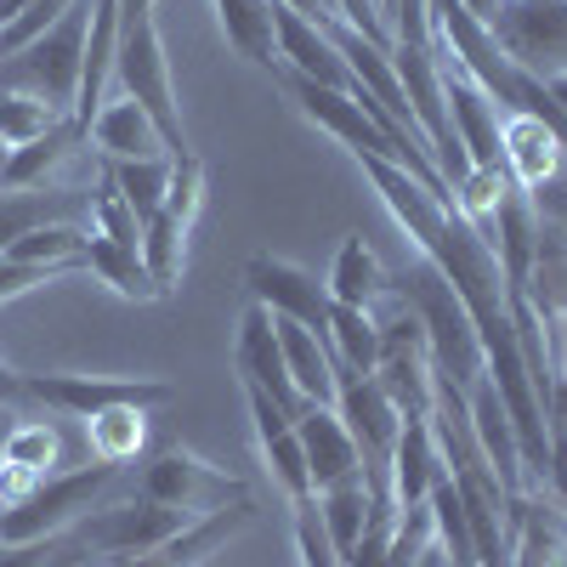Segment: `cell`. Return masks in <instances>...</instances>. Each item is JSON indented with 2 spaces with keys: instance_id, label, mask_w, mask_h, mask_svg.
I'll list each match as a JSON object with an SVG mask.
<instances>
[{
  "instance_id": "cell-1",
  "label": "cell",
  "mask_w": 567,
  "mask_h": 567,
  "mask_svg": "<svg viewBox=\"0 0 567 567\" xmlns=\"http://www.w3.org/2000/svg\"><path fill=\"white\" fill-rule=\"evenodd\" d=\"M392 290L414 307L420 329H425V347H432V374L437 381H454L460 392H471L488 374V358H483V341H477V323H471L465 301L454 296V284L425 261L414 256L398 278Z\"/></svg>"
},
{
  "instance_id": "cell-2",
  "label": "cell",
  "mask_w": 567,
  "mask_h": 567,
  "mask_svg": "<svg viewBox=\"0 0 567 567\" xmlns=\"http://www.w3.org/2000/svg\"><path fill=\"white\" fill-rule=\"evenodd\" d=\"M125 483V465L91 460L74 471H52L40 488H29L18 505L0 511V545H52L63 539L85 511H97Z\"/></svg>"
},
{
  "instance_id": "cell-3",
  "label": "cell",
  "mask_w": 567,
  "mask_h": 567,
  "mask_svg": "<svg viewBox=\"0 0 567 567\" xmlns=\"http://www.w3.org/2000/svg\"><path fill=\"white\" fill-rule=\"evenodd\" d=\"M114 85L120 97H131L142 114L154 120V131L165 136V154H187L182 136V109H176V85H171V58L154 12H120V45H114Z\"/></svg>"
},
{
  "instance_id": "cell-4",
  "label": "cell",
  "mask_w": 567,
  "mask_h": 567,
  "mask_svg": "<svg viewBox=\"0 0 567 567\" xmlns=\"http://www.w3.org/2000/svg\"><path fill=\"white\" fill-rule=\"evenodd\" d=\"M85 29H91V0H74V7L45 34H34L29 45H18L12 58H0V85L74 114L80 69H85Z\"/></svg>"
},
{
  "instance_id": "cell-5",
  "label": "cell",
  "mask_w": 567,
  "mask_h": 567,
  "mask_svg": "<svg viewBox=\"0 0 567 567\" xmlns=\"http://www.w3.org/2000/svg\"><path fill=\"white\" fill-rule=\"evenodd\" d=\"M187 523H199V516H182L159 499H103L97 511H85L80 523L69 528L74 545H85L91 556H103V561H125V556H148L159 545H171Z\"/></svg>"
},
{
  "instance_id": "cell-6",
  "label": "cell",
  "mask_w": 567,
  "mask_h": 567,
  "mask_svg": "<svg viewBox=\"0 0 567 567\" xmlns=\"http://www.w3.org/2000/svg\"><path fill=\"white\" fill-rule=\"evenodd\" d=\"M29 403L69 414V420H91V414H109V409H165L176 403L171 381H148V374H23Z\"/></svg>"
},
{
  "instance_id": "cell-7",
  "label": "cell",
  "mask_w": 567,
  "mask_h": 567,
  "mask_svg": "<svg viewBox=\"0 0 567 567\" xmlns=\"http://www.w3.org/2000/svg\"><path fill=\"white\" fill-rule=\"evenodd\" d=\"M131 494L159 499V505H171L182 516H210V511H227V505L250 499V488L233 477V471H221V465H210L199 454H187V449H159L131 477Z\"/></svg>"
},
{
  "instance_id": "cell-8",
  "label": "cell",
  "mask_w": 567,
  "mask_h": 567,
  "mask_svg": "<svg viewBox=\"0 0 567 567\" xmlns=\"http://www.w3.org/2000/svg\"><path fill=\"white\" fill-rule=\"evenodd\" d=\"M336 414H341V425L352 432V443H358V454H363L369 488L392 499L386 465H392V449H398V432H403V414L392 409V398L381 392V381H374V374H352V369L336 374Z\"/></svg>"
},
{
  "instance_id": "cell-9",
  "label": "cell",
  "mask_w": 567,
  "mask_h": 567,
  "mask_svg": "<svg viewBox=\"0 0 567 567\" xmlns=\"http://www.w3.org/2000/svg\"><path fill=\"white\" fill-rule=\"evenodd\" d=\"M488 34L516 69L539 80L567 74V0H505Z\"/></svg>"
},
{
  "instance_id": "cell-10",
  "label": "cell",
  "mask_w": 567,
  "mask_h": 567,
  "mask_svg": "<svg viewBox=\"0 0 567 567\" xmlns=\"http://www.w3.org/2000/svg\"><path fill=\"white\" fill-rule=\"evenodd\" d=\"M245 290H250V301L267 307L272 318H296V323L312 329L318 341H329V307H336V301H329V284H318L307 267L256 250V256L245 261Z\"/></svg>"
},
{
  "instance_id": "cell-11",
  "label": "cell",
  "mask_w": 567,
  "mask_h": 567,
  "mask_svg": "<svg viewBox=\"0 0 567 567\" xmlns=\"http://www.w3.org/2000/svg\"><path fill=\"white\" fill-rule=\"evenodd\" d=\"M437 69H443V109H449V125H454V136H460L471 171H505V136H499V120H505V114H499V103H494L460 63L437 58ZM505 176H511V171H505Z\"/></svg>"
},
{
  "instance_id": "cell-12",
  "label": "cell",
  "mask_w": 567,
  "mask_h": 567,
  "mask_svg": "<svg viewBox=\"0 0 567 567\" xmlns=\"http://www.w3.org/2000/svg\"><path fill=\"white\" fill-rule=\"evenodd\" d=\"M233 369H239V386H256L267 392L284 414H301V392L290 381V363H284V347H278V329H272V312L250 301V312L239 318V341H233Z\"/></svg>"
},
{
  "instance_id": "cell-13",
  "label": "cell",
  "mask_w": 567,
  "mask_h": 567,
  "mask_svg": "<svg viewBox=\"0 0 567 567\" xmlns=\"http://www.w3.org/2000/svg\"><path fill=\"white\" fill-rule=\"evenodd\" d=\"M272 34H278V69H290L301 80H318L329 91H347V97L358 91V74L336 52V40H329L312 18H301L296 7H284V0H272Z\"/></svg>"
},
{
  "instance_id": "cell-14",
  "label": "cell",
  "mask_w": 567,
  "mask_h": 567,
  "mask_svg": "<svg viewBox=\"0 0 567 567\" xmlns=\"http://www.w3.org/2000/svg\"><path fill=\"white\" fill-rule=\"evenodd\" d=\"M245 392V409L256 420V449H261V465H267V477L284 488V499L301 505L312 499V477H307V454H301V437H296V414H284L267 392L256 386H239Z\"/></svg>"
},
{
  "instance_id": "cell-15",
  "label": "cell",
  "mask_w": 567,
  "mask_h": 567,
  "mask_svg": "<svg viewBox=\"0 0 567 567\" xmlns=\"http://www.w3.org/2000/svg\"><path fill=\"white\" fill-rule=\"evenodd\" d=\"M296 437H301V454H307V477H312V494L336 488L341 477L363 471V454L352 443V432L341 425L336 403H307L296 414Z\"/></svg>"
},
{
  "instance_id": "cell-16",
  "label": "cell",
  "mask_w": 567,
  "mask_h": 567,
  "mask_svg": "<svg viewBox=\"0 0 567 567\" xmlns=\"http://www.w3.org/2000/svg\"><path fill=\"white\" fill-rule=\"evenodd\" d=\"M449 471L443 449H437V432L432 420H403L398 432V449H392V465H386V488H392V505L409 511V505H425L432 483Z\"/></svg>"
},
{
  "instance_id": "cell-17",
  "label": "cell",
  "mask_w": 567,
  "mask_h": 567,
  "mask_svg": "<svg viewBox=\"0 0 567 567\" xmlns=\"http://www.w3.org/2000/svg\"><path fill=\"white\" fill-rule=\"evenodd\" d=\"M278 329V347H284V363H290V381L301 392V403H336V352H329V341H318L307 323L296 318H272Z\"/></svg>"
},
{
  "instance_id": "cell-18",
  "label": "cell",
  "mask_w": 567,
  "mask_h": 567,
  "mask_svg": "<svg viewBox=\"0 0 567 567\" xmlns=\"http://www.w3.org/2000/svg\"><path fill=\"white\" fill-rule=\"evenodd\" d=\"M499 136H505V171H511V182L523 187V194H534V187H545L556 176L561 142L534 114H505L499 120Z\"/></svg>"
},
{
  "instance_id": "cell-19",
  "label": "cell",
  "mask_w": 567,
  "mask_h": 567,
  "mask_svg": "<svg viewBox=\"0 0 567 567\" xmlns=\"http://www.w3.org/2000/svg\"><path fill=\"white\" fill-rule=\"evenodd\" d=\"M85 142H97L103 159H159L165 154V136L154 131V120L142 114L131 97H109L103 114L91 120Z\"/></svg>"
},
{
  "instance_id": "cell-20",
  "label": "cell",
  "mask_w": 567,
  "mask_h": 567,
  "mask_svg": "<svg viewBox=\"0 0 567 567\" xmlns=\"http://www.w3.org/2000/svg\"><path fill=\"white\" fill-rule=\"evenodd\" d=\"M523 296L545 323L567 318V233L550 216H539V227H534V267H528Z\"/></svg>"
},
{
  "instance_id": "cell-21",
  "label": "cell",
  "mask_w": 567,
  "mask_h": 567,
  "mask_svg": "<svg viewBox=\"0 0 567 567\" xmlns=\"http://www.w3.org/2000/svg\"><path fill=\"white\" fill-rule=\"evenodd\" d=\"M329 301H341V307H381L392 296V272L381 267V256H374L363 239H341L336 250V267H329Z\"/></svg>"
},
{
  "instance_id": "cell-22",
  "label": "cell",
  "mask_w": 567,
  "mask_h": 567,
  "mask_svg": "<svg viewBox=\"0 0 567 567\" xmlns=\"http://www.w3.org/2000/svg\"><path fill=\"white\" fill-rule=\"evenodd\" d=\"M85 142V131L74 125V120H63L58 131H45V136H34V142H23V148H12L7 159H0V187L7 194H29V187H45V176H52L74 148Z\"/></svg>"
},
{
  "instance_id": "cell-23",
  "label": "cell",
  "mask_w": 567,
  "mask_h": 567,
  "mask_svg": "<svg viewBox=\"0 0 567 567\" xmlns=\"http://www.w3.org/2000/svg\"><path fill=\"white\" fill-rule=\"evenodd\" d=\"M374 499H386V494H374L363 471H352V477H341L336 488H323L318 494V516H323V528H329V545H336V556L347 561L369 528V516H374Z\"/></svg>"
},
{
  "instance_id": "cell-24",
  "label": "cell",
  "mask_w": 567,
  "mask_h": 567,
  "mask_svg": "<svg viewBox=\"0 0 567 567\" xmlns=\"http://www.w3.org/2000/svg\"><path fill=\"white\" fill-rule=\"evenodd\" d=\"M80 272L103 278L109 290H114V296H125V301H159V284H154V272H148V267H142V250H125V245L103 239V233H91V239H85Z\"/></svg>"
},
{
  "instance_id": "cell-25",
  "label": "cell",
  "mask_w": 567,
  "mask_h": 567,
  "mask_svg": "<svg viewBox=\"0 0 567 567\" xmlns=\"http://www.w3.org/2000/svg\"><path fill=\"white\" fill-rule=\"evenodd\" d=\"M329 352H336V369L352 374H374L381 363V323H374L369 307H329Z\"/></svg>"
},
{
  "instance_id": "cell-26",
  "label": "cell",
  "mask_w": 567,
  "mask_h": 567,
  "mask_svg": "<svg viewBox=\"0 0 567 567\" xmlns=\"http://www.w3.org/2000/svg\"><path fill=\"white\" fill-rule=\"evenodd\" d=\"M85 239H91V227H74V221H40V227L18 233V239L7 245V256H12V261H34V267H69V272H80Z\"/></svg>"
},
{
  "instance_id": "cell-27",
  "label": "cell",
  "mask_w": 567,
  "mask_h": 567,
  "mask_svg": "<svg viewBox=\"0 0 567 567\" xmlns=\"http://www.w3.org/2000/svg\"><path fill=\"white\" fill-rule=\"evenodd\" d=\"M85 437H91V460L125 465V460L142 454V443H148V409H109V414H91V420H85Z\"/></svg>"
},
{
  "instance_id": "cell-28",
  "label": "cell",
  "mask_w": 567,
  "mask_h": 567,
  "mask_svg": "<svg viewBox=\"0 0 567 567\" xmlns=\"http://www.w3.org/2000/svg\"><path fill=\"white\" fill-rule=\"evenodd\" d=\"M182 256H187V221H176L171 210L142 221V267L154 272L159 296H171L182 284Z\"/></svg>"
},
{
  "instance_id": "cell-29",
  "label": "cell",
  "mask_w": 567,
  "mask_h": 567,
  "mask_svg": "<svg viewBox=\"0 0 567 567\" xmlns=\"http://www.w3.org/2000/svg\"><path fill=\"white\" fill-rule=\"evenodd\" d=\"M103 165H109L114 187L125 194V205L136 210V221L159 216L165 187H171V154H159V159H103Z\"/></svg>"
},
{
  "instance_id": "cell-30",
  "label": "cell",
  "mask_w": 567,
  "mask_h": 567,
  "mask_svg": "<svg viewBox=\"0 0 567 567\" xmlns=\"http://www.w3.org/2000/svg\"><path fill=\"white\" fill-rule=\"evenodd\" d=\"M69 194L63 187H29V194H7L0 187V256H7V245L18 239V233L40 227V221H69Z\"/></svg>"
},
{
  "instance_id": "cell-31",
  "label": "cell",
  "mask_w": 567,
  "mask_h": 567,
  "mask_svg": "<svg viewBox=\"0 0 567 567\" xmlns=\"http://www.w3.org/2000/svg\"><path fill=\"white\" fill-rule=\"evenodd\" d=\"M425 505H432V523H437V539L449 550V567H477V545H471V523H465V505H460V488H454V471H443L432 483Z\"/></svg>"
},
{
  "instance_id": "cell-32",
  "label": "cell",
  "mask_w": 567,
  "mask_h": 567,
  "mask_svg": "<svg viewBox=\"0 0 567 567\" xmlns=\"http://www.w3.org/2000/svg\"><path fill=\"white\" fill-rule=\"evenodd\" d=\"M63 120H74V114H63V109H52V103L23 97V91H7V85H0V148H23V142H34V136H45V131H58Z\"/></svg>"
},
{
  "instance_id": "cell-33",
  "label": "cell",
  "mask_w": 567,
  "mask_h": 567,
  "mask_svg": "<svg viewBox=\"0 0 567 567\" xmlns=\"http://www.w3.org/2000/svg\"><path fill=\"white\" fill-rule=\"evenodd\" d=\"M91 233H103V239H114V245H125V250H142V221H136V210L125 205V194L114 187L109 165H103V176H97V194H91Z\"/></svg>"
},
{
  "instance_id": "cell-34",
  "label": "cell",
  "mask_w": 567,
  "mask_h": 567,
  "mask_svg": "<svg viewBox=\"0 0 567 567\" xmlns=\"http://www.w3.org/2000/svg\"><path fill=\"white\" fill-rule=\"evenodd\" d=\"M199 205H205V159H199L194 148H187V154H176V159H171V187H165V205H159V210H171L176 221L194 227Z\"/></svg>"
},
{
  "instance_id": "cell-35",
  "label": "cell",
  "mask_w": 567,
  "mask_h": 567,
  "mask_svg": "<svg viewBox=\"0 0 567 567\" xmlns=\"http://www.w3.org/2000/svg\"><path fill=\"white\" fill-rule=\"evenodd\" d=\"M296 550L307 567H347L336 556V545H329V528H323V516H318V494L296 505Z\"/></svg>"
},
{
  "instance_id": "cell-36",
  "label": "cell",
  "mask_w": 567,
  "mask_h": 567,
  "mask_svg": "<svg viewBox=\"0 0 567 567\" xmlns=\"http://www.w3.org/2000/svg\"><path fill=\"white\" fill-rule=\"evenodd\" d=\"M69 7H74V0H29V7H23L7 29H0V58H12L18 45H29L34 34H45V29H52Z\"/></svg>"
},
{
  "instance_id": "cell-37",
  "label": "cell",
  "mask_w": 567,
  "mask_h": 567,
  "mask_svg": "<svg viewBox=\"0 0 567 567\" xmlns=\"http://www.w3.org/2000/svg\"><path fill=\"white\" fill-rule=\"evenodd\" d=\"M58 278H74V272H69V267H34V261L0 256V307H12V301L45 290V284H58Z\"/></svg>"
},
{
  "instance_id": "cell-38",
  "label": "cell",
  "mask_w": 567,
  "mask_h": 567,
  "mask_svg": "<svg viewBox=\"0 0 567 567\" xmlns=\"http://www.w3.org/2000/svg\"><path fill=\"white\" fill-rule=\"evenodd\" d=\"M545 488H550L556 511L567 516V432H550V465H545Z\"/></svg>"
},
{
  "instance_id": "cell-39",
  "label": "cell",
  "mask_w": 567,
  "mask_h": 567,
  "mask_svg": "<svg viewBox=\"0 0 567 567\" xmlns=\"http://www.w3.org/2000/svg\"><path fill=\"white\" fill-rule=\"evenodd\" d=\"M528 199H534V210H539V216H550V221L567 233V182H561V176H550L545 187H534Z\"/></svg>"
},
{
  "instance_id": "cell-40",
  "label": "cell",
  "mask_w": 567,
  "mask_h": 567,
  "mask_svg": "<svg viewBox=\"0 0 567 567\" xmlns=\"http://www.w3.org/2000/svg\"><path fill=\"white\" fill-rule=\"evenodd\" d=\"M545 425L550 432H567V369H556L550 398H545Z\"/></svg>"
},
{
  "instance_id": "cell-41",
  "label": "cell",
  "mask_w": 567,
  "mask_h": 567,
  "mask_svg": "<svg viewBox=\"0 0 567 567\" xmlns=\"http://www.w3.org/2000/svg\"><path fill=\"white\" fill-rule=\"evenodd\" d=\"M29 403V386H23V374L0 358V409H23Z\"/></svg>"
},
{
  "instance_id": "cell-42",
  "label": "cell",
  "mask_w": 567,
  "mask_h": 567,
  "mask_svg": "<svg viewBox=\"0 0 567 567\" xmlns=\"http://www.w3.org/2000/svg\"><path fill=\"white\" fill-rule=\"evenodd\" d=\"M52 545H0V567H40L45 556H52Z\"/></svg>"
},
{
  "instance_id": "cell-43",
  "label": "cell",
  "mask_w": 567,
  "mask_h": 567,
  "mask_svg": "<svg viewBox=\"0 0 567 567\" xmlns=\"http://www.w3.org/2000/svg\"><path fill=\"white\" fill-rule=\"evenodd\" d=\"M460 7H465L471 18H477V23H494V12L505 7V0H460Z\"/></svg>"
},
{
  "instance_id": "cell-44",
  "label": "cell",
  "mask_w": 567,
  "mask_h": 567,
  "mask_svg": "<svg viewBox=\"0 0 567 567\" xmlns=\"http://www.w3.org/2000/svg\"><path fill=\"white\" fill-rule=\"evenodd\" d=\"M12 425H18V409H0V454H7V437H12Z\"/></svg>"
},
{
  "instance_id": "cell-45",
  "label": "cell",
  "mask_w": 567,
  "mask_h": 567,
  "mask_svg": "<svg viewBox=\"0 0 567 567\" xmlns=\"http://www.w3.org/2000/svg\"><path fill=\"white\" fill-rule=\"evenodd\" d=\"M284 7H296L301 18H318V12H329V7H323V0H284Z\"/></svg>"
},
{
  "instance_id": "cell-46",
  "label": "cell",
  "mask_w": 567,
  "mask_h": 567,
  "mask_svg": "<svg viewBox=\"0 0 567 567\" xmlns=\"http://www.w3.org/2000/svg\"><path fill=\"white\" fill-rule=\"evenodd\" d=\"M545 85H550V97H556L561 114H567V74H556V80H545Z\"/></svg>"
}]
</instances>
